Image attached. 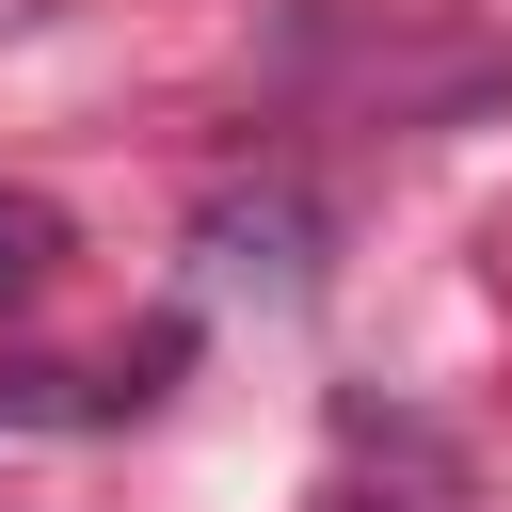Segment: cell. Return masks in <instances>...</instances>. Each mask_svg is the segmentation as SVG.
<instances>
[{
	"mask_svg": "<svg viewBox=\"0 0 512 512\" xmlns=\"http://www.w3.org/2000/svg\"><path fill=\"white\" fill-rule=\"evenodd\" d=\"M48 272H64V208L48 192H0V304H32Z\"/></svg>",
	"mask_w": 512,
	"mask_h": 512,
	"instance_id": "6da1fadb",
	"label": "cell"
},
{
	"mask_svg": "<svg viewBox=\"0 0 512 512\" xmlns=\"http://www.w3.org/2000/svg\"><path fill=\"white\" fill-rule=\"evenodd\" d=\"M336 512H384V496H336Z\"/></svg>",
	"mask_w": 512,
	"mask_h": 512,
	"instance_id": "7a4b0ae2",
	"label": "cell"
}]
</instances>
